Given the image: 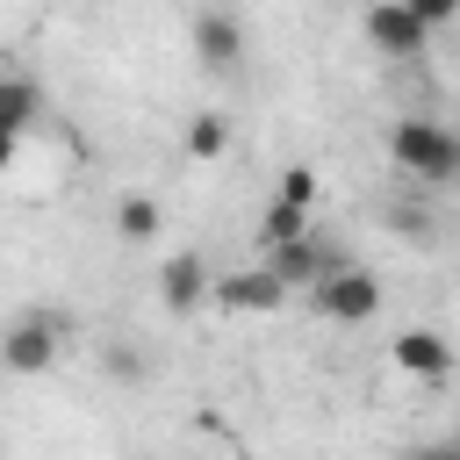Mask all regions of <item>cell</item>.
<instances>
[{"mask_svg":"<svg viewBox=\"0 0 460 460\" xmlns=\"http://www.w3.org/2000/svg\"><path fill=\"white\" fill-rule=\"evenodd\" d=\"M101 374H108V381H144V374H151V359L122 338V345H101Z\"/></svg>","mask_w":460,"mask_h":460,"instance_id":"cell-14","label":"cell"},{"mask_svg":"<svg viewBox=\"0 0 460 460\" xmlns=\"http://www.w3.org/2000/svg\"><path fill=\"white\" fill-rule=\"evenodd\" d=\"M367 43H374L381 58H402V65H410V58L431 50V29H424L402 0H374V7H367Z\"/></svg>","mask_w":460,"mask_h":460,"instance_id":"cell-4","label":"cell"},{"mask_svg":"<svg viewBox=\"0 0 460 460\" xmlns=\"http://www.w3.org/2000/svg\"><path fill=\"white\" fill-rule=\"evenodd\" d=\"M194 58H201V72H216V79H230V72L244 65V29H237L230 7H201V14H194Z\"/></svg>","mask_w":460,"mask_h":460,"instance_id":"cell-5","label":"cell"},{"mask_svg":"<svg viewBox=\"0 0 460 460\" xmlns=\"http://www.w3.org/2000/svg\"><path fill=\"white\" fill-rule=\"evenodd\" d=\"M388 359H395V374H417V381H446V374H453V345H446L438 331H424V323L395 331Z\"/></svg>","mask_w":460,"mask_h":460,"instance_id":"cell-6","label":"cell"},{"mask_svg":"<svg viewBox=\"0 0 460 460\" xmlns=\"http://www.w3.org/2000/svg\"><path fill=\"white\" fill-rule=\"evenodd\" d=\"M201 295H216L208 259H201V252H172V259L158 266V302H165V309H194Z\"/></svg>","mask_w":460,"mask_h":460,"instance_id":"cell-8","label":"cell"},{"mask_svg":"<svg viewBox=\"0 0 460 460\" xmlns=\"http://www.w3.org/2000/svg\"><path fill=\"white\" fill-rule=\"evenodd\" d=\"M14 144H22V137H7V129H0V172L14 165Z\"/></svg>","mask_w":460,"mask_h":460,"instance_id":"cell-18","label":"cell"},{"mask_svg":"<svg viewBox=\"0 0 460 460\" xmlns=\"http://www.w3.org/2000/svg\"><path fill=\"white\" fill-rule=\"evenodd\" d=\"M158 230H165V216H158L151 194H122V201H115V237H122V244H151Z\"/></svg>","mask_w":460,"mask_h":460,"instance_id":"cell-10","label":"cell"},{"mask_svg":"<svg viewBox=\"0 0 460 460\" xmlns=\"http://www.w3.org/2000/svg\"><path fill=\"white\" fill-rule=\"evenodd\" d=\"M216 302H223V309H244V316H266V309L288 302V288H280L273 266H244V273H223V280H216Z\"/></svg>","mask_w":460,"mask_h":460,"instance_id":"cell-7","label":"cell"},{"mask_svg":"<svg viewBox=\"0 0 460 460\" xmlns=\"http://www.w3.org/2000/svg\"><path fill=\"white\" fill-rule=\"evenodd\" d=\"M453 453H460V431H453Z\"/></svg>","mask_w":460,"mask_h":460,"instance_id":"cell-19","label":"cell"},{"mask_svg":"<svg viewBox=\"0 0 460 460\" xmlns=\"http://www.w3.org/2000/svg\"><path fill=\"white\" fill-rule=\"evenodd\" d=\"M36 115H43V93H36L29 79H14V72H7V79H0V129H7V137H22Z\"/></svg>","mask_w":460,"mask_h":460,"instance_id":"cell-11","label":"cell"},{"mask_svg":"<svg viewBox=\"0 0 460 460\" xmlns=\"http://www.w3.org/2000/svg\"><path fill=\"white\" fill-rule=\"evenodd\" d=\"M58 352H65V323H58V316H43V309H36V316H22V323L0 338V367H7V374H50V367H58Z\"/></svg>","mask_w":460,"mask_h":460,"instance_id":"cell-3","label":"cell"},{"mask_svg":"<svg viewBox=\"0 0 460 460\" xmlns=\"http://www.w3.org/2000/svg\"><path fill=\"white\" fill-rule=\"evenodd\" d=\"M410 460H460V453H453V446H417Z\"/></svg>","mask_w":460,"mask_h":460,"instance_id":"cell-17","label":"cell"},{"mask_svg":"<svg viewBox=\"0 0 460 460\" xmlns=\"http://www.w3.org/2000/svg\"><path fill=\"white\" fill-rule=\"evenodd\" d=\"M388 158H395V172H410L424 187H453L460 180V137L446 122H431V115H395L388 122Z\"/></svg>","mask_w":460,"mask_h":460,"instance_id":"cell-1","label":"cell"},{"mask_svg":"<svg viewBox=\"0 0 460 460\" xmlns=\"http://www.w3.org/2000/svg\"><path fill=\"white\" fill-rule=\"evenodd\" d=\"M309 302H316L331 323H374V316H381V280H374L367 266H331V273L309 288Z\"/></svg>","mask_w":460,"mask_h":460,"instance_id":"cell-2","label":"cell"},{"mask_svg":"<svg viewBox=\"0 0 460 460\" xmlns=\"http://www.w3.org/2000/svg\"><path fill=\"white\" fill-rule=\"evenodd\" d=\"M273 201L309 208V201H316V165H288V172H280V187H273Z\"/></svg>","mask_w":460,"mask_h":460,"instance_id":"cell-15","label":"cell"},{"mask_svg":"<svg viewBox=\"0 0 460 460\" xmlns=\"http://www.w3.org/2000/svg\"><path fill=\"white\" fill-rule=\"evenodd\" d=\"M223 151H230V115L223 108H201L187 122V158H223Z\"/></svg>","mask_w":460,"mask_h":460,"instance_id":"cell-13","label":"cell"},{"mask_svg":"<svg viewBox=\"0 0 460 460\" xmlns=\"http://www.w3.org/2000/svg\"><path fill=\"white\" fill-rule=\"evenodd\" d=\"M295 237H309V208H295V201H266V216H259V244L280 252V244H295Z\"/></svg>","mask_w":460,"mask_h":460,"instance_id":"cell-12","label":"cell"},{"mask_svg":"<svg viewBox=\"0 0 460 460\" xmlns=\"http://www.w3.org/2000/svg\"><path fill=\"white\" fill-rule=\"evenodd\" d=\"M424 29H460V0H402Z\"/></svg>","mask_w":460,"mask_h":460,"instance_id":"cell-16","label":"cell"},{"mask_svg":"<svg viewBox=\"0 0 460 460\" xmlns=\"http://www.w3.org/2000/svg\"><path fill=\"white\" fill-rule=\"evenodd\" d=\"M266 266L280 273V288H316L331 266H345V259H331L316 237H295V244H280V252H266Z\"/></svg>","mask_w":460,"mask_h":460,"instance_id":"cell-9","label":"cell"}]
</instances>
